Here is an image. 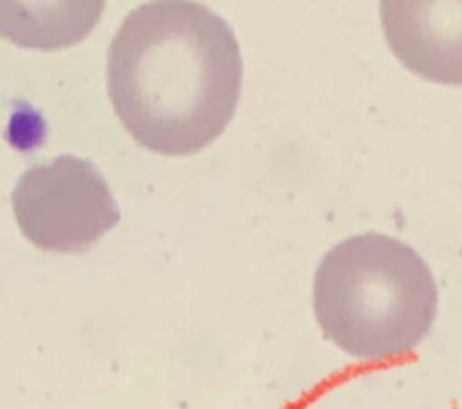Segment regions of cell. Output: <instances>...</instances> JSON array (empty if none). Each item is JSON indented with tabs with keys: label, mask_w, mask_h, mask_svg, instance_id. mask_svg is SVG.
<instances>
[{
	"label": "cell",
	"mask_w": 462,
	"mask_h": 409,
	"mask_svg": "<svg viewBox=\"0 0 462 409\" xmlns=\"http://www.w3.org/2000/svg\"><path fill=\"white\" fill-rule=\"evenodd\" d=\"M244 60L231 27L193 0H150L108 46V99L144 150L190 157L236 114Z\"/></svg>",
	"instance_id": "cell-1"
},
{
	"label": "cell",
	"mask_w": 462,
	"mask_h": 409,
	"mask_svg": "<svg viewBox=\"0 0 462 409\" xmlns=\"http://www.w3.org/2000/svg\"><path fill=\"white\" fill-rule=\"evenodd\" d=\"M439 289L421 256L397 238L361 234L328 251L313 280V313L354 359L388 361L429 335Z\"/></svg>",
	"instance_id": "cell-2"
},
{
	"label": "cell",
	"mask_w": 462,
	"mask_h": 409,
	"mask_svg": "<svg viewBox=\"0 0 462 409\" xmlns=\"http://www.w3.org/2000/svg\"><path fill=\"white\" fill-rule=\"evenodd\" d=\"M13 212L29 244L68 256L89 251L121 219L99 169L72 154L22 173L13 191Z\"/></svg>",
	"instance_id": "cell-3"
},
{
	"label": "cell",
	"mask_w": 462,
	"mask_h": 409,
	"mask_svg": "<svg viewBox=\"0 0 462 409\" xmlns=\"http://www.w3.org/2000/svg\"><path fill=\"white\" fill-rule=\"evenodd\" d=\"M381 24L407 70L436 85H460L462 0H381Z\"/></svg>",
	"instance_id": "cell-4"
},
{
	"label": "cell",
	"mask_w": 462,
	"mask_h": 409,
	"mask_svg": "<svg viewBox=\"0 0 462 409\" xmlns=\"http://www.w3.org/2000/svg\"><path fill=\"white\" fill-rule=\"evenodd\" d=\"M106 0H0V39L29 51L78 46L99 24Z\"/></svg>",
	"instance_id": "cell-5"
}]
</instances>
